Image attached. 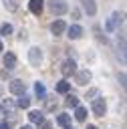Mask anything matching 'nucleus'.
Segmentation results:
<instances>
[{"mask_svg":"<svg viewBox=\"0 0 127 129\" xmlns=\"http://www.w3.org/2000/svg\"><path fill=\"white\" fill-rule=\"evenodd\" d=\"M121 22H123V14L115 12V14H113V16L107 20V30H109V32H113V30H115V28H117Z\"/></svg>","mask_w":127,"mask_h":129,"instance_id":"obj_4","label":"nucleus"},{"mask_svg":"<svg viewBox=\"0 0 127 129\" xmlns=\"http://www.w3.org/2000/svg\"><path fill=\"white\" fill-rule=\"evenodd\" d=\"M0 113H2V105H0Z\"/></svg>","mask_w":127,"mask_h":129,"instance_id":"obj_29","label":"nucleus"},{"mask_svg":"<svg viewBox=\"0 0 127 129\" xmlns=\"http://www.w3.org/2000/svg\"><path fill=\"white\" fill-rule=\"evenodd\" d=\"M4 107H6V109H10V111H12V109H14V103H12V101H10V99H6V101H4Z\"/></svg>","mask_w":127,"mask_h":129,"instance_id":"obj_23","label":"nucleus"},{"mask_svg":"<svg viewBox=\"0 0 127 129\" xmlns=\"http://www.w3.org/2000/svg\"><path fill=\"white\" fill-rule=\"evenodd\" d=\"M48 8H50V12L56 14V16H60V14H65V12L69 10V6H67L65 0H48Z\"/></svg>","mask_w":127,"mask_h":129,"instance_id":"obj_1","label":"nucleus"},{"mask_svg":"<svg viewBox=\"0 0 127 129\" xmlns=\"http://www.w3.org/2000/svg\"><path fill=\"white\" fill-rule=\"evenodd\" d=\"M105 111H107V103H105L103 99H95V101H93V113H95L97 117H103Z\"/></svg>","mask_w":127,"mask_h":129,"instance_id":"obj_6","label":"nucleus"},{"mask_svg":"<svg viewBox=\"0 0 127 129\" xmlns=\"http://www.w3.org/2000/svg\"><path fill=\"white\" fill-rule=\"evenodd\" d=\"M0 50H2V40H0Z\"/></svg>","mask_w":127,"mask_h":129,"instance_id":"obj_28","label":"nucleus"},{"mask_svg":"<svg viewBox=\"0 0 127 129\" xmlns=\"http://www.w3.org/2000/svg\"><path fill=\"white\" fill-rule=\"evenodd\" d=\"M75 119H77V121H85V119H87V109H85V107H77Z\"/></svg>","mask_w":127,"mask_h":129,"instance_id":"obj_15","label":"nucleus"},{"mask_svg":"<svg viewBox=\"0 0 127 129\" xmlns=\"http://www.w3.org/2000/svg\"><path fill=\"white\" fill-rule=\"evenodd\" d=\"M0 34H4V36H6V34H12V26H10V24H2V26H0Z\"/></svg>","mask_w":127,"mask_h":129,"instance_id":"obj_20","label":"nucleus"},{"mask_svg":"<svg viewBox=\"0 0 127 129\" xmlns=\"http://www.w3.org/2000/svg\"><path fill=\"white\" fill-rule=\"evenodd\" d=\"M34 91H36L38 97H44V85H42V83H36V85H34Z\"/></svg>","mask_w":127,"mask_h":129,"instance_id":"obj_21","label":"nucleus"},{"mask_svg":"<svg viewBox=\"0 0 127 129\" xmlns=\"http://www.w3.org/2000/svg\"><path fill=\"white\" fill-rule=\"evenodd\" d=\"M4 67L6 69H14L16 67V54L14 52H6L4 54Z\"/></svg>","mask_w":127,"mask_h":129,"instance_id":"obj_10","label":"nucleus"},{"mask_svg":"<svg viewBox=\"0 0 127 129\" xmlns=\"http://www.w3.org/2000/svg\"><path fill=\"white\" fill-rule=\"evenodd\" d=\"M4 6H6V10L14 12V10H18V0H4Z\"/></svg>","mask_w":127,"mask_h":129,"instance_id":"obj_17","label":"nucleus"},{"mask_svg":"<svg viewBox=\"0 0 127 129\" xmlns=\"http://www.w3.org/2000/svg\"><path fill=\"white\" fill-rule=\"evenodd\" d=\"M24 91H26V83H22L20 79H14V81L10 83V93H14V95H24Z\"/></svg>","mask_w":127,"mask_h":129,"instance_id":"obj_5","label":"nucleus"},{"mask_svg":"<svg viewBox=\"0 0 127 129\" xmlns=\"http://www.w3.org/2000/svg\"><path fill=\"white\" fill-rule=\"evenodd\" d=\"M28 119L32 123H42L44 121V115H42V111H30L28 113Z\"/></svg>","mask_w":127,"mask_h":129,"instance_id":"obj_12","label":"nucleus"},{"mask_svg":"<svg viewBox=\"0 0 127 129\" xmlns=\"http://www.w3.org/2000/svg\"><path fill=\"white\" fill-rule=\"evenodd\" d=\"M81 34H83V28H81V26L75 24V26L69 28V36H71V38H81Z\"/></svg>","mask_w":127,"mask_h":129,"instance_id":"obj_13","label":"nucleus"},{"mask_svg":"<svg viewBox=\"0 0 127 129\" xmlns=\"http://www.w3.org/2000/svg\"><path fill=\"white\" fill-rule=\"evenodd\" d=\"M67 107H79V99L75 97V95H67Z\"/></svg>","mask_w":127,"mask_h":129,"instance_id":"obj_18","label":"nucleus"},{"mask_svg":"<svg viewBox=\"0 0 127 129\" xmlns=\"http://www.w3.org/2000/svg\"><path fill=\"white\" fill-rule=\"evenodd\" d=\"M87 129H97V127H95V125H89V127H87Z\"/></svg>","mask_w":127,"mask_h":129,"instance_id":"obj_27","label":"nucleus"},{"mask_svg":"<svg viewBox=\"0 0 127 129\" xmlns=\"http://www.w3.org/2000/svg\"><path fill=\"white\" fill-rule=\"evenodd\" d=\"M42 4H44L42 0H30V2H28V8H30L32 14H40V12H42Z\"/></svg>","mask_w":127,"mask_h":129,"instance_id":"obj_11","label":"nucleus"},{"mask_svg":"<svg viewBox=\"0 0 127 129\" xmlns=\"http://www.w3.org/2000/svg\"><path fill=\"white\" fill-rule=\"evenodd\" d=\"M0 129H10V123H6V121H2V123H0Z\"/></svg>","mask_w":127,"mask_h":129,"instance_id":"obj_24","label":"nucleus"},{"mask_svg":"<svg viewBox=\"0 0 127 129\" xmlns=\"http://www.w3.org/2000/svg\"><path fill=\"white\" fill-rule=\"evenodd\" d=\"M67 129H73V127H67Z\"/></svg>","mask_w":127,"mask_h":129,"instance_id":"obj_30","label":"nucleus"},{"mask_svg":"<svg viewBox=\"0 0 127 129\" xmlns=\"http://www.w3.org/2000/svg\"><path fill=\"white\" fill-rule=\"evenodd\" d=\"M83 2V8H85V12L89 14V16H93L95 12H97V4H95V0H81Z\"/></svg>","mask_w":127,"mask_h":129,"instance_id":"obj_9","label":"nucleus"},{"mask_svg":"<svg viewBox=\"0 0 127 129\" xmlns=\"http://www.w3.org/2000/svg\"><path fill=\"white\" fill-rule=\"evenodd\" d=\"M75 81H77V85H87V83L91 81V73H89L87 69H83V71L77 73V79H75Z\"/></svg>","mask_w":127,"mask_h":129,"instance_id":"obj_8","label":"nucleus"},{"mask_svg":"<svg viewBox=\"0 0 127 129\" xmlns=\"http://www.w3.org/2000/svg\"><path fill=\"white\" fill-rule=\"evenodd\" d=\"M28 60H30V64H32V67H38V64H40V60H42V52H40V48L32 46V48L28 50Z\"/></svg>","mask_w":127,"mask_h":129,"instance_id":"obj_3","label":"nucleus"},{"mask_svg":"<svg viewBox=\"0 0 127 129\" xmlns=\"http://www.w3.org/2000/svg\"><path fill=\"white\" fill-rule=\"evenodd\" d=\"M38 129H52V123H48V121H42V123H38Z\"/></svg>","mask_w":127,"mask_h":129,"instance_id":"obj_22","label":"nucleus"},{"mask_svg":"<svg viewBox=\"0 0 127 129\" xmlns=\"http://www.w3.org/2000/svg\"><path fill=\"white\" fill-rule=\"evenodd\" d=\"M60 73H62L65 77H71L73 73H77V62H75L73 58H67V60L60 64Z\"/></svg>","mask_w":127,"mask_h":129,"instance_id":"obj_2","label":"nucleus"},{"mask_svg":"<svg viewBox=\"0 0 127 129\" xmlns=\"http://www.w3.org/2000/svg\"><path fill=\"white\" fill-rule=\"evenodd\" d=\"M20 129H32V127H30V125H22Z\"/></svg>","mask_w":127,"mask_h":129,"instance_id":"obj_26","label":"nucleus"},{"mask_svg":"<svg viewBox=\"0 0 127 129\" xmlns=\"http://www.w3.org/2000/svg\"><path fill=\"white\" fill-rule=\"evenodd\" d=\"M69 89H71V83H67V81L56 83V93H69Z\"/></svg>","mask_w":127,"mask_h":129,"instance_id":"obj_14","label":"nucleus"},{"mask_svg":"<svg viewBox=\"0 0 127 129\" xmlns=\"http://www.w3.org/2000/svg\"><path fill=\"white\" fill-rule=\"evenodd\" d=\"M16 105H18L20 109H26V107L30 105V97H26V95H20V99L16 101Z\"/></svg>","mask_w":127,"mask_h":129,"instance_id":"obj_16","label":"nucleus"},{"mask_svg":"<svg viewBox=\"0 0 127 129\" xmlns=\"http://www.w3.org/2000/svg\"><path fill=\"white\" fill-rule=\"evenodd\" d=\"M119 81H121V85H123V87H125V75H123V73H121V75H119Z\"/></svg>","mask_w":127,"mask_h":129,"instance_id":"obj_25","label":"nucleus"},{"mask_svg":"<svg viewBox=\"0 0 127 129\" xmlns=\"http://www.w3.org/2000/svg\"><path fill=\"white\" fill-rule=\"evenodd\" d=\"M50 30H52V34H54V36L62 34V32L67 30V24H65V20H54V22H52V26H50Z\"/></svg>","mask_w":127,"mask_h":129,"instance_id":"obj_7","label":"nucleus"},{"mask_svg":"<svg viewBox=\"0 0 127 129\" xmlns=\"http://www.w3.org/2000/svg\"><path fill=\"white\" fill-rule=\"evenodd\" d=\"M56 123H58V125H62V127H67V125L71 123V115H58Z\"/></svg>","mask_w":127,"mask_h":129,"instance_id":"obj_19","label":"nucleus"}]
</instances>
